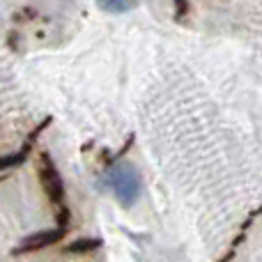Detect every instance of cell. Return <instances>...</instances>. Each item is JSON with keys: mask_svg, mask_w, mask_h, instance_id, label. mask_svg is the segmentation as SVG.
<instances>
[{"mask_svg": "<svg viewBox=\"0 0 262 262\" xmlns=\"http://www.w3.org/2000/svg\"><path fill=\"white\" fill-rule=\"evenodd\" d=\"M37 175H39L41 189H44L46 198L51 200V205L55 207V219H58L60 228H69V207H67V193H64V182L60 177L58 168H55L53 159L49 152L39 154V161H37Z\"/></svg>", "mask_w": 262, "mask_h": 262, "instance_id": "6da1fadb", "label": "cell"}, {"mask_svg": "<svg viewBox=\"0 0 262 262\" xmlns=\"http://www.w3.org/2000/svg\"><path fill=\"white\" fill-rule=\"evenodd\" d=\"M106 184L115 193L118 203L122 207H134L136 200L140 198V172L131 166L129 161H118L113 163L111 172L106 175Z\"/></svg>", "mask_w": 262, "mask_h": 262, "instance_id": "7a4b0ae2", "label": "cell"}, {"mask_svg": "<svg viewBox=\"0 0 262 262\" xmlns=\"http://www.w3.org/2000/svg\"><path fill=\"white\" fill-rule=\"evenodd\" d=\"M69 228H51V230H41V232H32L28 235L26 239H21V244L12 251L14 255H26V253H35V251H41V249H49V246L58 244L60 239H64Z\"/></svg>", "mask_w": 262, "mask_h": 262, "instance_id": "3957f363", "label": "cell"}, {"mask_svg": "<svg viewBox=\"0 0 262 262\" xmlns=\"http://www.w3.org/2000/svg\"><path fill=\"white\" fill-rule=\"evenodd\" d=\"M104 242L97 239V237H81V239H74L72 244L64 246V253H72V255H85V253H92V251L101 249Z\"/></svg>", "mask_w": 262, "mask_h": 262, "instance_id": "277c9868", "label": "cell"}, {"mask_svg": "<svg viewBox=\"0 0 262 262\" xmlns=\"http://www.w3.org/2000/svg\"><path fill=\"white\" fill-rule=\"evenodd\" d=\"M97 7L108 14H124L136 7V0H97Z\"/></svg>", "mask_w": 262, "mask_h": 262, "instance_id": "5b68a950", "label": "cell"}, {"mask_svg": "<svg viewBox=\"0 0 262 262\" xmlns=\"http://www.w3.org/2000/svg\"><path fill=\"white\" fill-rule=\"evenodd\" d=\"M28 154H30V147H26V145H23L18 152L7 154V157H0V172H3V170H9V168L21 166V163L28 159Z\"/></svg>", "mask_w": 262, "mask_h": 262, "instance_id": "8992f818", "label": "cell"}, {"mask_svg": "<svg viewBox=\"0 0 262 262\" xmlns=\"http://www.w3.org/2000/svg\"><path fill=\"white\" fill-rule=\"evenodd\" d=\"M189 14V3L186 0H175V18L182 21V18Z\"/></svg>", "mask_w": 262, "mask_h": 262, "instance_id": "52a82bcc", "label": "cell"}]
</instances>
